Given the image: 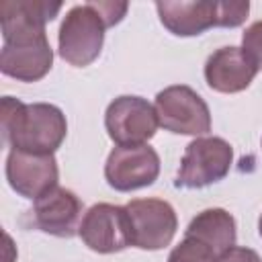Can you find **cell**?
Wrapping results in <instances>:
<instances>
[{
	"instance_id": "cell-1",
	"label": "cell",
	"mask_w": 262,
	"mask_h": 262,
	"mask_svg": "<svg viewBox=\"0 0 262 262\" xmlns=\"http://www.w3.org/2000/svg\"><path fill=\"white\" fill-rule=\"evenodd\" d=\"M61 2L47 0H4L0 2L2 51L0 70L18 82H37L53 66L45 25L57 16Z\"/></svg>"
},
{
	"instance_id": "cell-2",
	"label": "cell",
	"mask_w": 262,
	"mask_h": 262,
	"mask_svg": "<svg viewBox=\"0 0 262 262\" xmlns=\"http://www.w3.org/2000/svg\"><path fill=\"white\" fill-rule=\"evenodd\" d=\"M0 125L4 141L12 149L29 154H55L68 133V121L59 106L49 102L25 104L12 96L2 98Z\"/></svg>"
},
{
	"instance_id": "cell-3",
	"label": "cell",
	"mask_w": 262,
	"mask_h": 262,
	"mask_svg": "<svg viewBox=\"0 0 262 262\" xmlns=\"http://www.w3.org/2000/svg\"><path fill=\"white\" fill-rule=\"evenodd\" d=\"M162 25L176 37H194L211 27H239L250 12V2H156Z\"/></svg>"
},
{
	"instance_id": "cell-4",
	"label": "cell",
	"mask_w": 262,
	"mask_h": 262,
	"mask_svg": "<svg viewBox=\"0 0 262 262\" xmlns=\"http://www.w3.org/2000/svg\"><path fill=\"white\" fill-rule=\"evenodd\" d=\"M106 23L92 2L72 6L59 27L57 51L63 61L76 68L90 66L102 51Z\"/></svg>"
},
{
	"instance_id": "cell-5",
	"label": "cell",
	"mask_w": 262,
	"mask_h": 262,
	"mask_svg": "<svg viewBox=\"0 0 262 262\" xmlns=\"http://www.w3.org/2000/svg\"><path fill=\"white\" fill-rule=\"evenodd\" d=\"M233 164V147L223 137H196L182 156L176 186L178 188H205L229 174Z\"/></svg>"
},
{
	"instance_id": "cell-6",
	"label": "cell",
	"mask_w": 262,
	"mask_h": 262,
	"mask_svg": "<svg viewBox=\"0 0 262 262\" xmlns=\"http://www.w3.org/2000/svg\"><path fill=\"white\" fill-rule=\"evenodd\" d=\"M154 108L160 127L170 133L203 137L211 131V111L190 86L174 84L160 90Z\"/></svg>"
},
{
	"instance_id": "cell-7",
	"label": "cell",
	"mask_w": 262,
	"mask_h": 262,
	"mask_svg": "<svg viewBox=\"0 0 262 262\" xmlns=\"http://www.w3.org/2000/svg\"><path fill=\"white\" fill-rule=\"evenodd\" d=\"M131 223V242L139 250H162L172 244L178 217L174 207L162 199H133L125 205Z\"/></svg>"
},
{
	"instance_id": "cell-8",
	"label": "cell",
	"mask_w": 262,
	"mask_h": 262,
	"mask_svg": "<svg viewBox=\"0 0 262 262\" xmlns=\"http://www.w3.org/2000/svg\"><path fill=\"white\" fill-rule=\"evenodd\" d=\"M104 127L117 145H143L156 135L160 123L151 102L125 94L106 106Z\"/></svg>"
},
{
	"instance_id": "cell-9",
	"label": "cell",
	"mask_w": 262,
	"mask_h": 262,
	"mask_svg": "<svg viewBox=\"0 0 262 262\" xmlns=\"http://www.w3.org/2000/svg\"><path fill=\"white\" fill-rule=\"evenodd\" d=\"M78 235L84 246L98 254H115L133 246L127 209L111 203L92 205L82 217Z\"/></svg>"
},
{
	"instance_id": "cell-10",
	"label": "cell",
	"mask_w": 262,
	"mask_h": 262,
	"mask_svg": "<svg viewBox=\"0 0 262 262\" xmlns=\"http://www.w3.org/2000/svg\"><path fill=\"white\" fill-rule=\"evenodd\" d=\"M160 176L158 151L143 145H117L104 164V178L111 188L119 192H131L154 184Z\"/></svg>"
},
{
	"instance_id": "cell-11",
	"label": "cell",
	"mask_w": 262,
	"mask_h": 262,
	"mask_svg": "<svg viewBox=\"0 0 262 262\" xmlns=\"http://www.w3.org/2000/svg\"><path fill=\"white\" fill-rule=\"evenodd\" d=\"M82 211L84 207L76 192L63 186H53L33 201V207L27 211V223L29 227L55 237H74L80 231Z\"/></svg>"
},
{
	"instance_id": "cell-12",
	"label": "cell",
	"mask_w": 262,
	"mask_h": 262,
	"mask_svg": "<svg viewBox=\"0 0 262 262\" xmlns=\"http://www.w3.org/2000/svg\"><path fill=\"white\" fill-rule=\"evenodd\" d=\"M59 170L53 154H29L10 149L6 158V180L10 188L25 199H39L57 186Z\"/></svg>"
},
{
	"instance_id": "cell-13",
	"label": "cell",
	"mask_w": 262,
	"mask_h": 262,
	"mask_svg": "<svg viewBox=\"0 0 262 262\" xmlns=\"http://www.w3.org/2000/svg\"><path fill=\"white\" fill-rule=\"evenodd\" d=\"M258 74V68L242 51V47H219L205 63V80L209 88L223 94L246 90Z\"/></svg>"
},
{
	"instance_id": "cell-14",
	"label": "cell",
	"mask_w": 262,
	"mask_h": 262,
	"mask_svg": "<svg viewBox=\"0 0 262 262\" xmlns=\"http://www.w3.org/2000/svg\"><path fill=\"white\" fill-rule=\"evenodd\" d=\"M184 235L207 244L219 256L225 250L235 246V235H237L235 219L225 209H219V207L205 209L192 217V221L184 229Z\"/></svg>"
},
{
	"instance_id": "cell-15",
	"label": "cell",
	"mask_w": 262,
	"mask_h": 262,
	"mask_svg": "<svg viewBox=\"0 0 262 262\" xmlns=\"http://www.w3.org/2000/svg\"><path fill=\"white\" fill-rule=\"evenodd\" d=\"M215 260L217 254L207 244L186 235L168 256V262H215Z\"/></svg>"
},
{
	"instance_id": "cell-16",
	"label": "cell",
	"mask_w": 262,
	"mask_h": 262,
	"mask_svg": "<svg viewBox=\"0 0 262 262\" xmlns=\"http://www.w3.org/2000/svg\"><path fill=\"white\" fill-rule=\"evenodd\" d=\"M242 51L250 57V61L262 70V20L250 25L242 37Z\"/></svg>"
},
{
	"instance_id": "cell-17",
	"label": "cell",
	"mask_w": 262,
	"mask_h": 262,
	"mask_svg": "<svg viewBox=\"0 0 262 262\" xmlns=\"http://www.w3.org/2000/svg\"><path fill=\"white\" fill-rule=\"evenodd\" d=\"M92 4L100 12V16L106 23V27H115L117 23H121L125 12H127V8H129L127 2H92Z\"/></svg>"
},
{
	"instance_id": "cell-18",
	"label": "cell",
	"mask_w": 262,
	"mask_h": 262,
	"mask_svg": "<svg viewBox=\"0 0 262 262\" xmlns=\"http://www.w3.org/2000/svg\"><path fill=\"white\" fill-rule=\"evenodd\" d=\"M215 262H262V258L252 248L233 246V248L225 250L223 254H219Z\"/></svg>"
},
{
	"instance_id": "cell-19",
	"label": "cell",
	"mask_w": 262,
	"mask_h": 262,
	"mask_svg": "<svg viewBox=\"0 0 262 262\" xmlns=\"http://www.w3.org/2000/svg\"><path fill=\"white\" fill-rule=\"evenodd\" d=\"M258 231H260V237H262V215H260V221H258Z\"/></svg>"
}]
</instances>
